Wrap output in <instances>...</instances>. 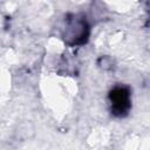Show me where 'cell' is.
Masks as SVG:
<instances>
[{
	"instance_id": "cell-1",
	"label": "cell",
	"mask_w": 150,
	"mask_h": 150,
	"mask_svg": "<svg viewBox=\"0 0 150 150\" xmlns=\"http://www.w3.org/2000/svg\"><path fill=\"white\" fill-rule=\"evenodd\" d=\"M111 101L116 114H123L129 108V94L123 88H117L111 93Z\"/></svg>"
}]
</instances>
